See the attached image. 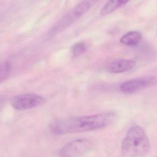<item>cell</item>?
I'll use <instances>...</instances> for the list:
<instances>
[{"label":"cell","instance_id":"obj_2","mask_svg":"<svg viewBox=\"0 0 157 157\" xmlns=\"http://www.w3.org/2000/svg\"><path fill=\"white\" fill-rule=\"evenodd\" d=\"M149 148L150 142L145 132L137 125L128 130L122 143V153L127 157L142 156L148 152Z\"/></svg>","mask_w":157,"mask_h":157},{"label":"cell","instance_id":"obj_7","mask_svg":"<svg viewBox=\"0 0 157 157\" xmlns=\"http://www.w3.org/2000/svg\"><path fill=\"white\" fill-rule=\"evenodd\" d=\"M135 65V62L133 60H118L110 63L107 68V70L111 73H122L131 71Z\"/></svg>","mask_w":157,"mask_h":157},{"label":"cell","instance_id":"obj_3","mask_svg":"<svg viewBox=\"0 0 157 157\" xmlns=\"http://www.w3.org/2000/svg\"><path fill=\"white\" fill-rule=\"evenodd\" d=\"M45 102L44 98L34 93H25L14 96L10 100L11 106L17 110H25L39 107Z\"/></svg>","mask_w":157,"mask_h":157},{"label":"cell","instance_id":"obj_8","mask_svg":"<svg viewBox=\"0 0 157 157\" xmlns=\"http://www.w3.org/2000/svg\"><path fill=\"white\" fill-rule=\"evenodd\" d=\"M142 35L140 32L132 31L124 35L120 39L121 43L128 46H134L137 45L142 40Z\"/></svg>","mask_w":157,"mask_h":157},{"label":"cell","instance_id":"obj_10","mask_svg":"<svg viewBox=\"0 0 157 157\" xmlns=\"http://www.w3.org/2000/svg\"><path fill=\"white\" fill-rule=\"evenodd\" d=\"M87 46L84 42H79L72 46L71 49V56L73 59L77 58L86 51Z\"/></svg>","mask_w":157,"mask_h":157},{"label":"cell","instance_id":"obj_12","mask_svg":"<svg viewBox=\"0 0 157 157\" xmlns=\"http://www.w3.org/2000/svg\"><path fill=\"white\" fill-rule=\"evenodd\" d=\"M92 1H93V2H96V1H98V0H92Z\"/></svg>","mask_w":157,"mask_h":157},{"label":"cell","instance_id":"obj_9","mask_svg":"<svg viewBox=\"0 0 157 157\" xmlns=\"http://www.w3.org/2000/svg\"><path fill=\"white\" fill-rule=\"evenodd\" d=\"M130 1V0H109L101 8L100 12V14L102 16L109 14Z\"/></svg>","mask_w":157,"mask_h":157},{"label":"cell","instance_id":"obj_5","mask_svg":"<svg viewBox=\"0 0 157 157\" xmlns=\"http://www.w3.org/2000/svg\"><path fill=\"white\" fill-rule=\"evenodd\" d=\"M156 78L154 76H145L131 79L121 85V90L124 93L131 94L155 85Z\"/></svg>","mask_w":157,"mask_h":157},{"label":"cell","instance_id":"obj_4","mask_svg":"<svg viewBox=\"0 0 157 157\" xmlns=\"http://www.w3.org/2000/svg\"><path fill=\"white\" fill-rule=\"evenodd\" d=\"M90 141L85 138L76 139L67 143L60 151L61 157H79L90 148Z\"/></svg>","mask_w":157,"mask_h":157},{"label":"cell","instance_id":"obj_1","mask_svg":"<svg viewBox=\"0 0 157 157\" xmlns=\"http://www.w3.org/2000/svg\"><path fill=\"white\" fill-rule=\"evenodd\" d=\"M116 118L117 115L113 112L62 118L53 121L50 125V129L53 134L58 136L96 131L109 126Z\"/></svg>","mask_w":157,"mask_h":157},{"label":"cell","instance_id":"obj_11","mask_svg":"<svg viewBox=\"0 0 157 157\" xmlns=\"http://www.w3.org/2000/svg\"><path fill=\"white\" fill-rule=\"evenodd\" d=\"M11 71V64L9 62L0 63V83L8 76Z\"/></svg>","mask_w":157,"mask_h":157},{"label":"cell","instance_id":"obj_6","mask_svg":"<svg viewBox=\"0 0 157 157\" xmlns=\"http://www.w3.org/2000/svg\"><path fill=\"white\" fill-rule=\"evenodd\" d=\"M90 6L89 2L84 1L79 3L62 18L58 25V30H62L79 19L88 10Z\"/></svg>","mask_w":157,"mask_h":157}]
</instances>
